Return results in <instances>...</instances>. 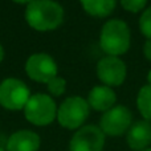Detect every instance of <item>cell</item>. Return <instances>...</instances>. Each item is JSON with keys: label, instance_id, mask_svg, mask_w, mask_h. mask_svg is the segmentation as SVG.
<instances>
[{"label": "cell", "instance_id": "cell-17", "mask_svg": "<svg viewBox=\"0 0 151 151\" xmlns=\"http://www.w3.org/2000/svg\"><path fill=\"white\" fill-rule=\"evenodd\" d=\"M147 0H121V4L129 12H139L146 5Z\"/></svg>", "mask_w": 151, "mask_h": 151}, {"label": "cell", "instance_id": "cell-19", "mask_svg": "<svg viewBox=\"0 0 151 151\" xmlns=\"http://www.w3.org/2000/svg\"><path fill=\"white\" fill-rule=\"evenodd\" d=\"M13 1H16V3H20V4H29L31 1H33V0H13Z\"/></svg>", "mask_w": 151, "mask_h": 151}, {"label": "cell", "instance_id": "cell-10", "mask_svg": "<svg viewBox=\"0 0 151 151\" xmlns=\"http://www.w3.org/2000/svg\"><path fill=\"white\" fill-rule=\"evenodd\" d=\"M151 143V123L138 121L127 131V145L131 150L143 151Z\"/></svg>", "mask_w": 151, "mask_h": 151}, {"label": "cell", "instance_id": "cell-15", "mask_svg": "<svg viewBox=\"0 0 151 151\" xmlns=\"http://www.w3.org/2000/svg\"><path fill=\"white\" fill-rule=\"evenodd\" d=\"M139 29L147 39H151V7L142 13L139 19Z\"/></svg>", "mask_w": 151, "mask_h": 151}, {"label": "cell", "instance_id": "cell-12", "mask_svg": "<svg viewBox=\"0 0 151 151\" xmlns=\"http://www.w3.org/2000/svg\"><path fill=\"white\" fill-rule=\"evenodd\" d=\"M115 93L109 86H96L90 90L88 104L97 111H107L115 104Z\"/></svg>", "mask_w": 151, "mask_h": 151}, {"label": "cell", "instance_id": "cell-2", "mask_svg": "<svg viewBox=\"0 0 151 151\" xmlns=\"http://www.w3.org/2000/svg\"><path fill=\"white\" fill-rule=\"evenodd\" d=\"M99 45L109 56L117 57L126 53L130 47V31L127 24L117 19L107 21L101 31Z\"/></svg>", "mask_w": 151, "mask_h": 151}, {"label": "cell", "instance_id": "cell-5", "mask_svg": "<svg viewBox=\"0 0 151 151\" xmlns=\"http://www.w3.org/2000/svg\"><path fill=\"white\" fill-rule=\"evenodd\" d=\"M29 98V89L23 81L7 78L0 83V105L5 109L20 110L25 107Z\"/></svg>", "mask_w": 151, "mask_h": 151}, {"label": "cell", "instance_id": "cell-9", "mask_svg": "<svg viewBox=\"0 0 151 151\" xmlns=\"http://www.w3.org/2000/svg\"><path fill=\"white\" fill-rule=\"evenodd\" d=\"M97 76L107 86H118L126 78V65L114 56H107L99 60L97 65Z\"/></svg>", "mask_w": 151, "mask_h": 151}, {"label": "cell", "instance_id": "cell-20", "mask_svg": "<svg viewBox=\"0 0 151 151\" xmlns=\"http://www.w3.org/2000/svg\"><path fill=\"white\" fill-rule=\"evenodd\" d=\"M3 57H4V50H3V47L0 45V63L3 61Z\"/></svg>", "mask_w": 151, "mask_h": 151}, {"label": "cell", "instance_id": "cell-7", "mask_svg": "<svg viewBox=\"0 0 151 151\" xmlns=\"http://www.w3.org/2000/svg\"><path fill=\"white\" fill-rule=\"evenodd\" d=\"M131 113L125 106H115L105 111L101 118V130L110 137H118L123 134L131 125Z\"/></svg>", "mask_w": 151, "mask_h": 151}, {"label": "cell", "instance_id": "cell-21", "mask_svg": "<svg viewBox=\"0 0 151 151\" xmlns=\"http://www.w3.org/2000/svg\"><path fill=\"white\" fill-rule=\"evenodd\" d=\"M143 151H151V149H146V150H143Z\"/></svg>", "mask_w": 151, "mask_h": 151}, {"label": "cell", "instance_id": "cell-22", "mask_svg": "<svg viewBox=\"0 0 151 151\" xmlns=\"http://www.w3.org/2000/svg\"><path fill=\"white\" fill-rule=\"evenodd\" d=\"M0 151H4V150H3V149H1V147H0Z\"/></svg>", "mask_w": 151, "mask_h": 151}, {"label": "cell", "instance_id": "cell-8", "mask_svg": "<svg viewBox=\"0 0 151 151\" xmlns=\"http://www.w3.org/2000/svg\"><path fill=\"white\" fill-rule=\"evenodd\" d=\"M25 70L29 78L37 82L48 83L50 80L57 77V65L50 56L45 53H36L28 58Z\"/></svg>", "mask_w": 151, "mask_h": 151}, {"label": "cell", "instance_id": "cell-13", "mask_svg": "<svg viewBox=\"0 0 151 151\" xmlns=\"http://www.w3.org/2000/svg\"><path fill=\"white\" fill-rule=\"evenodd\" d=\"M83 9L91 16L105 17L115 8L117 0H80Z\"/></svg>", "mask_w": 151, "mask_h": 151}, {"label": "cell", "instance_id": "cell-18", "mask_svg": "<svg viewBox=\"0 0 151 151\" xmlns=\"http://www.w3.org/2000/svg\"><path fill=\"white\" fill-rule=\"evenodd\" d=\"M143 52H145V56H146L147 60L151 61V39H149L146 42H145Z\"/></svg>", "mask_w": 151, "mask_h": 151}, {"label": "cell", "instance_id": "cell-16", "mask_svg": "<svg viewBox=\"0 0 151 151\" xmlns=\"http://www.w3.org/2000/svg\"><path fill=\"white\" fill-rule=\"evenodd\" d=\"M65 88H66V82L61 77H55L53 80H50L48 82V90L53 96H61L65 91Z\"/></svg>", "mask_w": 151, "mask_h": 151}, {"label": "cell", "instance_id": "cell-6", "mask_svg": "<svg viewBox=\"0 0 151 151\" xmlns=\"http://www.w3.org/2000/svg\"><path fill=\"white\" fill-rule=\"evenodd\" d=\"M105 145V134L93 125L83 126L70 139V151H102Z\"/></svg>", "mask_w": 151, "mask_h": 151}, {"label": "cell", "instance_id": "cell-14", "mask_svg": "<svg viewBox=\"0 0 151 151\" xmlns=\"http://www.w3.org/2000/svg\"><path fill=\"white\" fill-rule=\"evenodd\" d=\"M137 105H138V109L145 119L151 121V83L145 85L139 90Z\"/></svg>", "mask_w": 151, "mask_h": 151}, {"label": "cell", "instance_id": "cell-1", "mask_svg": "<svg viewBox=\"0 0 151 151\" xmlns=\"http://www.w3.org/2000/svg\"><path fill=\"white\" fill-rule=\"evenodd\" d=\"M25 19L36 31H52L63 23L64 9L53 0H33L25 9Z\"/></svg>", "mask_w": 151, "mask_h": 151}, {"label": "cell", "instance_id": "cell-11", "mask_svg": "<svg viewBox=\"0 0 151 151\" xmlns=\"http://www.w3.org/2000/svg\"><path fill=\"white\" fill-rule=\"evenodd\" d=\"M40 147V137L31 130H20L9 137L7 151H37Z\"/></svg>", "mask_w": 151, "mask_h": 151}, {"label": "cell", "instance_id": "cell-4", "mask_svg": "<svg viewBox=\"0 0 151 151\" xmlns=\"http://www.w3.org/2000/svg\"><path fill=\"white\" fill-rule=\"evenodd\" d=\"M89 115V104L81 97H69L57 110V119L65 129H78Z\"/></svg>", "mask_w": 151, "mask_h": 151}, {"label": "cell", "instance_id": "cell-3", "mask_svg": "<svg viewBox=\"0 0 151 151\" xmlns=\"http://www.w3.org/2000/svg\"><path fill=\"white\" fill-rule=\"evenodd\" d=\"M25 118L36 126H47L57 117L56 104L50 96L33 94L24 107Z\"/></svg>", "mask_w": 151, "mask_h": 151}]
</instances>
